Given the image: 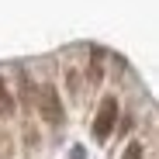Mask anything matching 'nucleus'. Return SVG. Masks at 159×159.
Wrapping results in <instances>:
<instances>
[{
	"instance_id": "4",
	"label": "nucleus",
	"mask_w": 159,
	"mask_h": 159,
	"mask_svg": "<svg viewBox=\"0 0 159 159\" xmlns=\"http://www.w3.org/2000/svg\"><path fill=\"white\" fill-rule=\"evenodd\" d=\"M121 159H142V145H139V142H131V145L125 149V156H121Z\"/></svg>"
},
{
	"instance_id": "3",
	"label": "nucleus",
	"mask_w": 159,
	"mask_h": 159,
	"mask_svg": "<svg viewBox=\"0 0 159 159\" xmlns=\"http://www.w3.org/2000/svg\"><path fill=\"white\" fill-rule=\"evenodd\" d=\"M14 114V93L7 87V80L0 76V118H11Z\"/></svg>"
},
{
	"instance_id": "2",
	"label": "nucleus",
	"mask_w": 159,
	"mask_h": 159,
	"mask_svg": "<svg viewBox=\"0 0 159 159\" xmlns=\"http://www.w3.org/2000/svg\"><path fill=\"white\" fill-rule=\"evenodd\" d=\"M114 121H118V100H114V97H107V100L100 104V111H97L93 135H97V139H107V135H111V128H114Z\"/></svg>"
},
{
	"instance_id": "1",
	"label": "nucleus",
	"mask_w": 159,
	"mask_h": 159,
	"mask_svg": "<svg viewBox=\"0 0 159 159\" xmlns=\"http://www.w3.org/2000/svg\"><path fill=\"white\" fill-rule=\"evenodd\" d=\"M38 107H42V118H45L48 125H59V121H62V104H59V90L52 87V83H45V87L38 90Z\"/></svg>"
}]
</instances>
